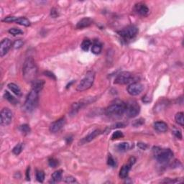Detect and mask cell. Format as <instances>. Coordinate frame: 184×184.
Masks as SVG:
<instances>
[{
    "label": "cell",
    "instance_id": "obj_20",
    "mask_svg": "<svg viewBox=\"0 0 184 184\" xmlns=\"http://www.w3.org/2000/svg\"><path fill=\"white\" fill-rule=\"evenodd\" d=\"M62 174H63L62 170H56V171H55L51 176L52 183H58V182L61 181V179H62Z\"/></svg>",
    "mask_w": 184,
    "mask_h": 184
},
{
    "label": "cell",
    "instance_id": "obj_4",
    "mask_svg": "<svg viewBox=\"0 0 184 184\" xmlns=\"http://www.w3.org/2000/svg\"><path fill=\"white\" fill-rule=\"evenodd\" d=\"M153 152L157 161L161 164H165L170 161L173 156V152L170 149H161L158 147H154Z\"/></svg>",
    "mask_w": 184,
    "mask_h": 184
},
{
    "label": "cell",
    "instance_id": "obj_32",
    "mask_svg": "<svg viewBox=\"0 0 184 184\" xmlns=\"http://www.w3.org/2000/svg\"><path fill=\"white\" fill-rule=\"evenodd\" d=\"M48 165L51 167H56L59 165V163H58V160H56L54 158H51L48 160Z\"/></svg>",
    "mask_w": 184,
    "mask_h": 184
},
{
    "label": "cell",
    "instance_id": "obj_5",
    "mask_svg": "<svg viewBox=\"0 0 184 184\" xmlns=\"http://www.w3.org/2000/svg\"><path fill=\"white\" fill-rule=\"evenodd\" d=\"M95 72L94 71H88L86 73L85 77L81 81L79 84L76 87V90L78 92H83V91L88 90L92 86L94 83V79H95Z\"/></svg>",
    "mask_w": 184,
    "mask_h": 184
},
{
    "label": "cell",
    "instance_id": "obj_37",
    "mask_svg": "<svg viewBox=\"0 0 184 184\" xmlns=\"http://www.w3.org/2000/svg\"><path fill=\"white\" fill-rule=\"evenodd\" d=\"M17 17H7L2 19V22H7V23H11V22H15L17 20Z\"/></svg>",
    "mask_w": 184,
    "mask_h": 184
},
{
    "label": "cell",
    "instance_id": "obj_9",
    "mask_svg": "<svg viewBox=\"0 0 184 184\" xmlns=\"http://www.w3.org/2000/svg\"><path fill=\"white\" fill-rule=\"evenodd\" d=\"M133 79H134V77L131 73L124 71L117 75L114 83L115 84H127V83H131Z\"/></svg>",
    "mask_w": 184,
    "mask_h": 184
},
{
    "label": "cell",
    "instance_id": "obj_10",
    "mask_svg": "<svg viewBox=\"0 0 184 184\" xmlns=\"http://www.w3.org/2000/svg\"><path fill=\"white\" fill-rule=\"evenodd\" d=\"M13 114L9 108H3L0 114V123L2 126H7L12 120Z\"/></svg>",
    "mask_w": 184,
    "mask_h": 184
},
{
    "label": "cell",
    "instance_id": "obj_43",
    "mask_svg": "<svg viewBox=\"0 0 184 184\" xmlns=\"http://www.w3.org/2000/svg\"><path fill=\"white\" fill-rule=\"evenodd\" d=\"M125 125L124 123H116L114 125L113 128H119V127H125Z\"/></svg>",
    "mask_w": 184,
    "mask_h": 184
},
{
    "label": "cell",
    "instance_id": "obj_23",
    "mask_svg": "<svg viewBox=\"0 0 184 184\" xmlns=\"http://www.w3.org/2000/svg\"><path fill=\"white\" fill-rule=\"evenodd\" d=\"M4 97L8 101H10L11 104H14V105H15V104H17V100L15 98H14V96H13L11 94H10V92H7V91H6L5 92H4Z\"/></svg>",
    "mask_w": 184,
    "mask_h": 184
},
{
    "label": "cell",
    "instance_id": "obj_12",
    "mask_svg": "<svg viewBox=\"0 0 184 184\" xmlns=\"http://www.w3.org/2000/svg\"><path fill=\"white\" fill-rule=\"evenodd\" d=\"M65 124V118L61 117L58 120L55 121L50 125V131L52 133L58 132L63 127H64Z\"/></svg>",
    "mask_w": 184,
    "mask_h": 184
},
{
    "label": "cell",
    "instance_id": "obj_6",
    "mask_svg": "<svg viewBox=\"0 0 184 184\" xmlns=\"http://www.w3.org/2000/svg\"><path fill=\"white\" fill-rule=\"evenodd\" d=\"M117 33L123 40H130L134 38L137 35L138 29L134 25H129L121 30L118 31Z\"/></svg>",
    "mask_w": 184,
    "mask_h": 184
},
{
    "label": "cell",
    "instance_id": "obj_17",
    "mask_svg": "<svg viewBox=\"0 0 184 184\" xmlns=\"http://www.w3.org/2000/svg\"><path fill=\"white\" fill-rule=\"evenodd\" d=\"M102 50V44L99 40H94L93 42L92 52L94 54H99Z\"/></svg>",
    "mask_w": 184,
    "mask_h": 184
},
{
    "label": "cell",
    "instance_id": "obj_16",
    "mask_svg": "<svg viewBox=\"0 0 184 184\" xmlns=\"http://www.w3.org/2000/svg\"><path fill=\"white\" fill-rule=\"evenodd\" d=\"M132 166V165L131 163H130L129 162H128L127 164H125V165L122 166V167L119 170V176L120 177V178L125 179L128 177V174H129V172L130 169H131Z\"/></svg>",
    "mask_w": 184,
    "mask_h": 184
},
{
    "label": "cell",
    "instance_id": "obj_25",
    "mask_svg": "<svg viewBox=\"0 0 184 184\" xmlns=\"http://www.w3.org/2000/svg\"><path fill=\"white\" fill-rule=\"evenodd\" d=\"M16 23L18 24V25H23L25 27H29L30 25V22L29 21V19L25 18V17H17V20H16Z\"/></svg>",
    "mask_w": 184,
    "mask_h": 184
},
{
    "label": "cell",
    "instance_id": "obj_44",
    "mask_svg": "<svg viewBox=\"0 0 184 184\" xmlns=\"http://www.w3.org/2000/svg\"><path fill=\"white\" fill-rule=\"evenodd\" d=\"M30 167H28L26 171V178L28 181H30Z\"/></svg>",
    "mask_w": 184,
    "mask_h": 184
},
{
    "label": "cell",
    "instance_id": "obj_28",
    "mask_svg": "<svg viewBox=\"0 0 184 184\" xmlns=\"http://www.w3.org/2000/svg\"><path fill=\"white\" fill-rule=\"evenodd\" d=\"M23 148H24L23 143H19V144H17L15 147L13 148L12 152L14 154V155H19V154L22 152Z\"/></svg>",
    "mask_w": 184,
    "mask_h": 184
},
{
    "label": "cell",
    "instance_id": "obj_38",
    "mask_svg": "<svg viewBox=\"0 0 184 184\" xmlns=\"http://www.w3.org/2000/svg\"><path fill=\"white\" fill-rule=\"evenodd\" d=\"M173 134H174V135L176 136V137H177L178 139H180V140H181L182 139V133H181V132L180 130L176 129L175 130H173Z\"/></svg>",
    "mask_w": 184,
    "mask_h": 184
},
{
    "label": "cell",
    "instance_id": "obj_31",
    "mask_svg": "<svg viewBox=\"0 0 184 184\" xmlns=\"http://www.w3.org/2000/svg\"><path fill=\"white\" fill-rule=\"evenodd\" d=\"M124 134L121 131H116L114 132H113V134H112V137H111V139L112 140H117V139L121 138V137H123Z\"/></svg>",
    "mask_w": 184,
    "mask_h": 184
},
{
    "label": "cell",
    "instance_id": "obj_1",
    "mask_svg": "<svg viewBox=\"0 0 184 184\" xmlns=\"http://www.w3.org/2000/svg\"><path fill=\"white\" fill-rule=\"evenodd\" d=\"M37 67L32 57H28L25 59L22 68V76L24 79L28 83H32L36 80Z\"/></svg>",
    "mask_w": 184,
    "mask_h": 184
},
{
    "label": "cell",
    "instance_id": "obj_3",
    "mask_svg": "<svg viewBox=\"0 0 184 184\" xmlns=\"http://www.w3.org/2000/svg\"><path fill=\"white\" fill-rule=\"evenodd\" d=\"M39 92L35 89H32L28 94L24 104V109L27 112H32L37 107L38 104Z\"/></svg>",
    "mask_w": 184,
    "mask_h": 184
},
{
    "label": "cell",
    "instance_id": "obj_13",
    "mask_svg": "<svg viewBox=\"0 0 184 184\" xmlns=\"http://www.w3.org/2000/svg\"><path fill=\"white\" fill-rule=\"evenodd\" d=\"M134 12H135L137 14H138L139 15L143 16V17H146L149 14V9L147 7L145 3L143 2H139L137 4H136L134 5Z\"/></svg>",
    "mask_w": 184,
    "mask_h": 184
},
{
    "label": "cell",
    "instance_id": "obj_26",
    "mask_svg": "<svg viewBox=\"0 0 184 184\" xmlns=\"http://www.w3.org/2000/svg\"><path fill=\"white\" fill-rule=\"evenodd\" d=\"M91 45H92V42L89 39H84L82 42L81 45V48L83 51H88L89 49L90 48Z\"/></svg>",
    "mask_w": 184,
    "mask_h": 184
},
{
    "label": "cell",
    "instance_id": "obj_27",
    "mask_svg": "<svg viewBox=\"0 0 184 184\" xmlns=\"http://www.w3.org/2000/svg\"><path fill=\"white\" fill-rule=\"evenodd\" d=\"M116 147L119 152H125L130 148V145L127 143H121L118 144Z\"/></svg>",
    "mask_w": 184,
    "mask_h": 184
},
{
    "label": "cell",
    "instance_id": "obj_14",
    "mask_svg": "<svg viewBox=\"0 0 184 184\" xmlns=\"http://www.w3.org/2000/svg\"><path fill=\"white\" fill-rule=\"evenodd\" d=\"M12 46V43L10 39L5 38L1 40V45H0V56L3 57L7 54Z\"/></svg>",
    "mask_w": 184,
    "mask_h": 184
},
{
    "label": "cell",
    "instance_id": "obj_34",
    "mask_svg": "<svg viewBox=\"0 0 184 184\" xmlns=\"http://www.w3.org/2000/svg\"><path fill=\"white\" fill-rule=\"evenodd\" d=\"M64 182L67 183H77L76 178L71 176H68L64 178Z\"/></svg>",
    "mask_w": 184,
    "mask_h": 184
},
{
    "label": "cell",
    "instance_id": "obj_41",
    "mask_svg": "<svg viewBox=\"0 0 184 184\" xmlns=\"http://www.w3.org/2000/svg\"><path fill=\"white\" fill-rule=\"evenodd\" d=\"M43 74H45V76H48V77H50V79H54V80H56V78H55V76L54 74H53L52 72H50V71H45Z\"/></svg>",
    "mask_w": 184,
    "mask_h": 184
},
{
    "label": "cell",
    "instance_id": "obj_21",
    "mask_svg": "<svg viewBox=\"0 0 184 184\" xmlns=\"http://www.w3.org/2000/svg\"><path fill=\"white\" fill-rule=\"evenodd\" d=\"M45 85V81L43 80H35L32 83V89H35L40 92L43 89V86Z\"/></svg>",
    "mask_w": 184,
    "mask_h": 184
},
{
    "label": "cell",
    "instance_id": "obj_35",
    "mask_svg": "<svg viewBox=\"0 0 184 184\" xmlns=\"http://www.w3.org/2000/svg\"><path fill=\"white\" fill-rule=\"evenodd\" d=\"M24 43L22 40H17L14 42L13 43V48L16 49L20 48L22 45H23Z\"/></svg>",
    "mask_w": 184,
    "mask_h": 184
},
{
    "label": "cell",
    "instance_id": "obj_8",
    "mask_svg": "<svg viewBox=\"0 0 184 184\" xmlns=\"http://www.w3.org/2000/svg\"><path fill=\"white\" fill-rule=\"evenodd\" d=\"M96 100V98H94V97H91V98H87L85 99L81 100L79 102H76L74 103L71 107V110H70V114L71 116H74L75 114H77V112H79L80 109H81L82 107H84L85 105H87V104H90V103L93 102Z\"/></svg>",
    "mask_w": 184,
    "mask_h": 184
},
{
    "label": "cell",
    "instance_id": "obj_19",
    "mask_svg": "<svg viewBox=\"0 0 184 184\" xmlns=\"http://www.w3.org/2000/svg\"><path fill=\"white\" fill-rule=\"evenodd\" d=\"M100 133L101 132H100L99 130H95L94 131H93L92 132H91L90 134H88L86 137H85L84 138L81 140V143H89V142L92 141V140H94V139H95Z\"/></svg>",
    "mask_w": 184,
    "mask_h": 184
},
{
    "label": "cell",
    "instance_id": "obj_15",
    "mask_svg": "<svg viewBox=\"0 0 184 184\" xmlns=\"http://www.w3.org/2000/svg\"><path fill=\"white\" fill-rule=\"evenodd\" d=\"M92 19L89 18V17H84V18L81 19V20L78 22L76 28H77V29H83V28H86L89 27L91 25H92Z\"/></svg>",
    "mask_w": 184,
    "mask_h": 184
},
{
    "label": "cell",
    "instance_id": "obj_33",
    "mask_svg": "<svg viewBox=\"0 0 184 184\" xmlns=\"http://www.w3.org/2000/svg\"><path fill=\"white\" fill-rule=\"evenodd\" d=\"M9 32H10L11 35H22L23 34V32H22L21 30L17 29V28H11V29L9 30Z\"/></svg>",
    "mask_w": 184,
    "mask_h": 184
},
{
    "label": "cell",
    "instance_id": "obj_36",
    "mask_svg": "<svg viewBox=\"0 0 184 184\" xmlns=\"http://www.w3.org/2000/svg\"><path fill=\"white\" fill-rule=\"evenodd\" d=\"M107 164H108L110 166H112V167H114L116 165V161L114 159L113 157L112 156V155H109L108 156V160H107Z\"/></svg>",
    "mask_w": 184,
    "mask_h": 184
},
{
    "label": "cell",
    "instance_id": "obj_2",
    "mask_svg": "<svg viewBox=\"0 0 184 184\" xmlns=\"http://www.w3.org/2000/svg\"><path fill=\"white\" fill-rule=\"evenodd\" d=\"M125 112V103L121 100H116L106 109L105 114L108 116L117 117L123 115Z\"/></svg>",
    "mask_w": 184,
    "mask_h": 184
},
{
    "label": "cell",
    "instance_id": "obj_30",
    "mask_svg": "<svg viewBox=\"0 0 184 184\" xmlns=\"http://www.w3.org/2000/svg\"><path fill=\"white\" fill-rule=\"evenodd\" d=\"M36 178L37 181L43 183L45 180V173L42 170H37L36 173Z\"/></svg>",
    "mask_w": 184,
    "mask_h": 184
},
{
    "label": "cell",
    "instance_id": "obj_29",
    "mask_svg": "<svg viewBox=\"0 0 184 184\" xmlns=\"http://www.w3.org/2000/svg\"><path fill=\"white\" fill-rule=\"evenodd\" d=\"M19 130L21 131V132H22V134H28L30 132V127L27 124H24V125H21L19 127Z\"/></svg>",
    "mask_w": 184,
    "mask_h": 184
},
{
    "label": "cell",
    "instance_id": "obj_24",
    "mask_svg": "<svg viewBox=\"0 0 184 184\" xmlns=\"http://www.w3.org/2000/svg\"><path fill=\"white\" fill-rule=\"evenodd\" d=\"M175 120L178 125L183 127L184 125V119H183V112H178L175 116Z\"/></svg>",
    "mask_w": 184,
    "mask_h": 184
},
{
    "label": "cell",
    "instance_id": "obj_45",
    "mask_svg": "<svg viewBox=\"0 0 184 184\" xmlns=\"http://www.w3.org/2000/svg\"><path fill=\"white\" fill-rule=\"evenodd\" d=\"M71 141H72V137H67V138H66L67 144H70V143H71Z\"/></svg>",
    "mask_w": 184,
    "mask_h": 184
},
{
    "label": "cell",
    "instance_id": "obj_40",
    "mask_svg": "<svg viewBox=\"0 0 184 184\" xmlns=\"http://www.w3.org/2000/svg\"><path fill=\"white\" fill-rule=\"evenodd\" d=\"M50 16H51L53 18H56L58 16V10L55 8H52L51 10H50Z\"/></svg>",
    "mask_w": 184,
    "mask_h": 184
},
{
    "label": "cell",
    "instance_id": "obj_18",
    "mask_svg": "<svg viewBox=\"0 0 184 184\" xmlns=\"http://www.w3.org/2000/svg\"><path fill=\"white\" fill-rule=\"evenodd\" d=\"M154 128L159 132H165L167 130V125L163 121H159L154 124Z\"/></svg>",
    "mask_w": 184,
    "mask_h": 184
},
{
    "label": "cell",
    "instance_id": "obj_22",
    "mask_svg": "<svg viewBox=\"0 0 184 184\" xmlns=\"http://www.w3.org/2000/svg\"><path fill=\"white\" fill-rule=\"evenodd\" d=\"M8 88L12 91L14 94H16L17 96H21L22 93H21V90L19 89V87L17 86V84L14 83H10L8 84Z\"/></svg>",
    "mask_w": 184,
    "mask_h": 184
},
{
    "label": "cell",
    "instance_id": "obj_11",
    "mask_svg": "<svg viewBox=\"0 0 184 184\" xmlns=\"http://www.w3.org/2000/svg\"><path fill=\"white\" fill-rule=\"evenodd\" d=\"M127 90L128 94L131 96H137L143 92V86L138 82H133L128 86Z\"/></svg>",
    "mask_w": 184,
    "mask_h": 184
},
{
    "label": "cell",
    "instance_id": "obj_7",
    "mask_svg": "<svg viewBox=\"0 0 184 184\" xmlns=\"http://www.w3.org/2000/svg\"><path fill=\"white\" fill-rule=\"evenodd\" d=\"M140 112V107L136 101H129L125 103V113L130 118H134L139 114Z\"/></svg>",
    "mask_w": 184,
    "mask_h": 184
},
{
    "label": "cell",
    "instance_id": "obj_42",
    "mask_svg": "<svg viewBox=\"0 0 184 184\" xmlns=\"http://www.w3.org/2000/svg\"><path fill=\"white\" fill-rule=\"evenodd\" d=\"M137 146L142 150H146L147 148V145L146 144H145V143H139L138 144H137Z\"/></svg>",
    "mask_w": 184,
    "mask_h": 184
},
{
    "label": "cell",
    "instance_id": "obj_39",
    "mask_svg": "<svg viewBox=\"0 0 184 184\" xmlns=\"http://www.w3.org/2000/svg\"><path fill=\"white\" fill-rule=\"evenodd\" d=\"M145 123V120L143 119H139L137 120L134 121V122L133 123V125L134 127H139L140 125H143Z\"/></svg>",
    "mask_w": 184,
    "mask_h": 184
}]
</instances>
